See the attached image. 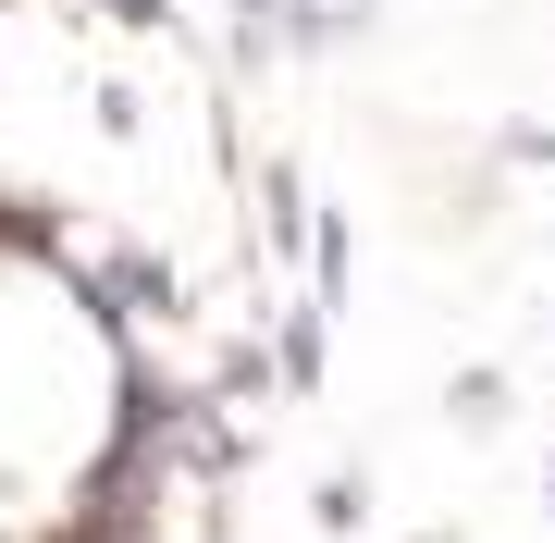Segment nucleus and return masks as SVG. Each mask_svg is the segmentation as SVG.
<instances>
[{
	"instance_id": "nucleus-6",
	"label": "nucleus",
	"mask_w": 555,
	"mask_h": 543,
	"mask_svg": "<svg viewBox=\"0 0 555 543\" xmlns=\"http://www.w3.org/2000/svg\"><path fill=\"white\" fill-rule=\"evenodd\" d=\"M420 543H456V531H420Z\"/></svg>"
},
{
	"instance_id": "nucleus-1",
	"label": "nucleus",
	"mask_w": 555,
	"mask_h": 543,
	"mask_svg": "<svg viewBox=\"0 0 555 543\" xmlns=\"http://www.w3.org/2000/svg\"><path fill=\"white\" fill-rule=\"evenodd\" d=\"M321 359H334V309H284V334H272V383L284 396H321Z\"/></svg>"
},
{
	"instance_id": "nucleus-4",
	"label": "nucleus",
	"mask_w": 555,
	"mask_h": 543,
	"mask_svg": "<svg viewBox=\"0 0 555 543\" xmlns=\"http://www.w3.org/2000/svg\"><path fill=\"white\" fill-rule=\"evenodd\" d=\"M321 531H371V482H358V469L321 482Z\"/></svg>"
},
{
	"instance_id": "nucleus-5",
	"label": "nucleus",
	"mask_w": 555,
	"mask_h": 543,
	"mask_svg": "<svg viewBox=\"0 0 555 543\" xmlns=\"http://www.w3.org/2000/svg\"><path fill=\"white\" fill-rule=\"evenodd\" d=\"M112 25H173V13H160V0H112Z\"/></svg>"
},
{
	"instance_id": "nucleus-3",
	"label": "nucleus",
	"mask_w": 555,
	"mask_h": 543,
	"mask_svg": "<svg viewBox=\"0 0 555 543\" xmlns=\"http://www.w3.org/2000/svg\"><path fill=\"white\" fill-rule=\"evenodd\" d=\"M506 421V371H456V432H494Z\"/></svg>"
},
{
	"instance_id": "nucleus-2",
	"label": "nucleus",
	"mask_w": 555,
	"mask_h": 543,
	"mask_svg": "<svg viewBox=\"0 0 555 543\" xmlns=\"http://www.w3.org/2000/svg\"><path fill=\"white\" fill-rule=\"evenodd\" d=\"M346 284H358V222L309 210V309H346Z\"/></svg>"
}]
</instances>
